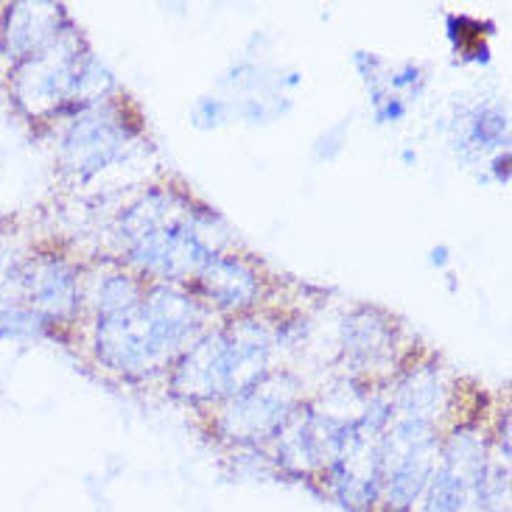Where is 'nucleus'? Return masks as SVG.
Masks as SVG:
<instances>
[{
    "label": "nucleus",
    "instance_id": "2",
    "mask_svg": "<svg viewBox=\"0 0 512 512\" xmlns=\"http://www.w3.org/2000/svg\"><path fill=\"white\" fill-rule=\"evenodd\" d=\"M275 336L258 322H238L188 347L174 373V392L188 401L236 398L266 378Z\"/></svg>",
    "mask_w": 512,
    "mask_h": 512
},
{
    "label": "nucleus",
    "instance_id": "10",
    "mask_svg": "<svg viewBox=\"0 0 512 512\" xmlns=\"http://www.w3.org/2000/svg\"><path fill=\"white\" fill-rule=\"evenodd\" d=\"M196 277H199V286L205 291V297L224 311L250 308L261 294L258 275L244 261L227 258V255H213Z\"/></svg>",
    "mask_w": 512,
    "mask_h": 512
},
{
    "label": "nucleus",
    "instance_id": "6",
    "mask_svg": "<svg viewBox=\"0 0 512 512\" xmlns=\"http://www.w3.org/2000/svg\"><path fill=\"white\" fill-rule=\"evenodd\" d=\"M294 384L289 378H261L238 392L227 412L219 417V431L238 445H258L275 440L291 420Z\"/></svg>",
    "mask_w": 512,
    "mask_h": 512
},
{
    "label": "nucleus",
    "instance_id": "14",
    "mask_svg": "<svg viewBox=\"0 0 512 512\" xmlns=\"http://www.w3.org/2000/svg\"><path fill=\"white\" fill-rule=\"evenodd\" d=\"M493 512H507V510H493Z\"/></svg>",
    "mask_w": 512,
    "mask_h": 512
},
{
    "label": "nucleus",
    "instance_id": "4",
    "mask_svg": "<svg viewBox=\"0 0 512 512\" xmlns=\"http://www.w3.org/2000/svg\"><path fill=\"white\" fill-rule=\"evenodd\" d=\"M395 417V415H392ZM429 420L395 417L384 440V512H412L437 471L440 445Z\"/></svg>",
    "mask_w": 512,
    "mask_h": 512
},
{
    "label": "nucleus",
    "instance_id": "3",
    "mask_svg": "<svg viewBox=\"0 0 512 512\" xmlns=\"http://www.w3.org/2000/svg\"><path fill=\"white\" fill-rule=\"evenodd\" d=\"M177 210L171 196L154 191L132 205L121 222L129 258L143 272L166 280L199 275L216 255L191 216H180Z\"/></svg>",
    "mask_w": 512,
    "mask_h": 512
},
{
    "label": "nucleus",
    "instance_id": "8",
    "mask_svg": "<svg viewBox=\"0 0 512 512\" xmlns=\"http://www.w3.org/2000/svg\"><path fill=\"white\" fill-rule=\"evenodd\" d=\"M126 129L101 115H79L62 138V154L73 171L90 177L124 154Z\"/></svg>",
    "mask_w": 512,
    "mask_h": 512
},
{
    "label": "nucleus",
    "instance_id": "1",
    "mask_svg": "<svg viewBox=\"0 0 512 512\" xmlns=\"http://www.w3.org/2000/svg\"><path fill=\"white\" fill-rule=\"evenodd\" d=\"M205 311L194 297L154 286L126 308L98 314L96 353L112 370L143 375L166 364L194 339Z\"/></svg>",
    "mask_w": 512,
    "mask_h": 512
},
{
    "label": "nucleus",
    "instance_id": "11",
    "mask_svg": "<svg viewBox=\"0 0 512 512\" xmlns=\"http://www.w3.org/2000/svg\"><path fill=\"white\" fill-rule=\"evenodd\" d=\"M345 347L361 364H375L392 353V331L370 311H361L345 322Z\"/></svg>",
    "mask_w": 512,
    "mask_h": 512
},
{
    "label": "nucleus",
    "instance_id": "5",
    "mask_svg": "<svg viewBox=\"0 0 512 512\" xmlns=\"http://www.w3.org/2000/svg\"><path fill=\"white\" fill-rule=\"evenodd\" d=\"M87 54H79L76 40L59 34L37 54L26 56L14 68V98L28 115H51L59 104L82 98V68Z\"/></svg>",
    "mask_w": 512,
    "mask_h": 512
},
{
    "label": "nucleus",
    "instance_id": "12",
    "mask_svg": "<svg viewBox=\"0 0 512 512\" xmlns=\"http://www.w3.org/2000/svg\"><path fill=\"white\" fill-rule=\"evenodd\" d=\"M471 504V482L445 462L437 465L423 499L412 512H465Z\"/></svg>",
    "mask_w": 512,
    "mask_h": 512
},
{
    "label": "nucleus",
    "instance_id": "7",
    "mask_svg": "<svg viewBox=\"0 0 512 512\" xmlns=\"http://www.w3.org/2000/svg\"><path fill=\"white\" fill-rule=\"evenodd\" d=\"M28 308L40 311L48 322L70 319L79 305V280L62 258H37L23 266V294Z\"/></svg>",
    "mask_w": 512,
    "mask_h": 512
},
{
    "label": "nucleus",
    "instance_id": "13",
    "mask_svg": "<svg viewBox=\"0 0 512 512\" xmlns=\"http://www.w3.org/2000/svg\"><path fill=\"white\" fill-rule=\"evenodd\" d=\"M51 322L42 317L40 311L28 308L23 303L0 305V342L3 339H28V336H42Z\"/></svg>",
    "mask_w": 512,
    "mask_h": 512
},
{
    "label": "nucleus",
    "instance_id": "9",
    "mask_svg": "<svg viewBox=\"0 0 512 512\" xmlns=\"http://www.w3.org/2000/svg\"><path fill=\"white\" fill-rule=\"evenodd\" d=\"M59 17V6L51 3H14L6 9L0 23V51L12 56L14 62L37 54L62 34Z\"/></svg>",
    "mask_w": 512,
    "mask_h": 512
}]
</instances>
